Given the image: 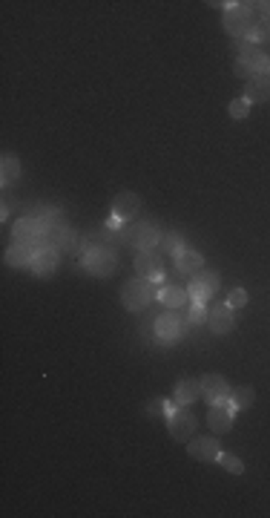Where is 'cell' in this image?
<instances>
[{"label":"cell","instance_id":"6da1fadb","mask_svg":"<svg viewBox=\"0 0 270 518\" xmlns=\"http://www.w3.org/2000/svg\"><path fill=\"white\" fill-rule=\"evenodd\" d=\"M84 268H86L92 277H110V274H116V268H118V253L110 250L106 245L89 248V250L84 253Z\"/></svg>","mask_w":270,"mask_h":518},{"label":"cell","instance_id":"7a4b0ae2","mask_svg":"<svg viewBox=\"0 0 270 518\" xmlns=\"http://www.w3.org/2000/svg\"><path fill=\"white\" fill-rule=\"evenodd\" d=\"M152 285H150V280H141V277H135V280H127L124 285H121V305L127 308V311H144L150 302H152Z\"/></svg>","mask_w":270,"mask_h":518},{"label":"cell","instance_id":"3957f363","mask_svg":"<svg viewBox=\"0 0 270 518\" xmlns=\"http://www.w3.org/2000/svg\"><path fill=\"white\" fill-rule=\"evenodd\" d=\"M222 26L227 35L239 38V35H247L253 29V9L247 4H225V18H222Z\"/></svg>","mask_w":270,"mask_h":518},{"label":"cell","instance_id":"277c9868","mask_svg":"<svg viewBox=\"0 0 270 518\" xmlns=\"http://www.w3.org/2000/svg\"><path fill=\"white\" fill-rule=\"evenodd\" d=\"M230 397H233V389L222 375L210 372L201 378V400H207L210 406H230Z\"/></svg>","mask_w":270,"mask_h":518},{"label":"cell","instance_id":"5b68a950","mask_svg":"<svg viewBox=\"0 0 270 518\" xmlns=\"http://www.w3.org/2000/svg\"><path fill=\"white\" fill-rule=\"evenodd\" d=\"M196 426H198V421H196V414L187 406H176L167 414V429H170V435L176 441H190L196 435Z\"/></svg>","mask_w":270,"mask_h":518},{"label":"cell","instance_id":"8992f818","mask_svg":"<svg viewBox=\"0 0 270 518\" xmlns=\"http://www.w3.org/2000/svg\"><path fill=\"white\" fill-rule=\"evenodd\" d=\"M133 265H135V274H138L141 280L155 282V280L164 277V263H161V256H158L155 250H135Z\"/></svg>","mask_w":270,"mask_h":518},{"label":"cell","instance_id":"52a82bcc","mask_svg":"<svg viewBox=\"0 0 270 518\" xmlns=\"http://www.w3.org/2000/svg\"><path fill=\"white\" fill-rule=\"evenodd\" d=\"M219 285H222L219 274H215V271H201V274H196V277L190 280L187 294H190L193 302H207L215 291H219Z\"/></svg>","mask_w":270,"mask_h":518},{"label":"cell","instance_id":"ba28073f","mask_svg":"<svg viewBox=\"0 0 270 518\" xmlns=\"http://www.w3.org/2000/svg\"><path fill=\"white\" fill-rule=\"evenodd\" d=\"M184 331H187V329H184V320H181L179 311H167V314H161V317L155 320V340H158V343H173V340H179Z\"/></svg>","mask_w":270,"mask_h":518},{"label":"cell","instance_id":"9c48e42d","mask_svg":"<svg viewBox=\"0 0 270 518\" xmlns=\"http://www.w3.org/2000/svg\"><path fill=\"white\" fill-rule=\"evenodd\" d=\"M127 242L135 250H155V242H161V231L152 222H138V225H133Z\"/></svg>","mask_w":270,"mask_h":518},{"label":"cell","instance_id":"30bf717a","mask_svg":"<svg viewBox=\"0 0 270 518\" xmlns=\"http://www.w3.org/2000/svg\"><path fill=\"white\" fill-rule=\"evenodd\" d=\"M207 326H210V331L213 334H230L233 331V326H236V317H233V308L227 305V302H222V305H213L210 308V314H207Z\"/></svg>","mask_w":270,"mask_h":518},{"label":"cell","instance_id":"8fae6325","mask_svg":"<svg viewBox=\"0 0 270 518\" xmlns=\"http://www.w3.org/2000/svg\"><path fill=\"white\" fill-rule=\"evenodd\" d=\"M141 196L138 193H133V190H124V193H118L116 199H113V216L116 219H121V222H127V219H135L138 214H141Z\"/></svg>","mask_w":270,"mask_h":518},{"label":"cell","instance_id":"7c38bea8","mask_svg":"<svg viewBox=\"0 0 270 518\" xmlns=\"http://www.w3.org/2000/svg\"><path fill=\"white\" fill-rule=\"evenodd\" d=\"M219 452H222V446L215 438H190V443H187V455L193 461H204V463L219 461Z\"/></svg>","mask_w":270,"mask_h":518},{"label":"cell","instance_id":"4fadbf2b","mask_svg":"<svg viewBox=\"0 0 270 518\" xmlns=\"http://www.w3.org/2000/svg\"><path fill=\"white\" fill-rule=\"evenodd\" d=\"M58 263H61L58 248H40V250H35V256H32V271H35L38 277H52V274L58 271Z\"/></svg>","mask_w":270,"mask_h":518},{"label":"cell","instance_id":"5bb4252c","mask_svg":"<svg viewBox=\"0 0 270 518\" xmlns=\"http://www.w3.org/2000/svg\"><path fill=\"white\" fill-rule=\"evenodd\" d=\"M244 101L250 104V107H253V104L270 101V75H267V72H259V75H250V78H247Z\"/></svg>","mask_w":270,"mask_h":518},{"label":"cell","instance_id":"9a60e30c","mask_svg":"<svg viewBox=\"0 0 270 518\" xmlns=\"http://www.w3.org/2000/svg\"><path fill=\"white\" fill-rule=\"evenodd\" d=\"M207 426L213 435H225L233 429V409L230 406H210L207 412Z\"/></svg>","mask_w":270,"mask_h":518},{"label":"cell","instance_id":"2e32d148","mask_svg":"<svg viewBox=\"0 0 270 518\" xmlns=\"http://www.w3.org/2000/svg\"><path fill=\"white\" fill-rule=\"evenodd\" d=\"M239 61L253 72V75H259V72H264L267 70V55L256 46V43H242V49H239Z\"/></svg>","mask_w":270,"mask_h":518},{"label":"cell","instance_id":"e0dca14e","mask_svg":"<svg viewBox=\"0 0 270 518\" xmlns=\"http://www.w3.org/2000/svg\"><path fill=\"white\" fill-rule=\"evenodd\" d=\"M158 299H161V305H167L170 311H181V308L190 305L187 288H179V285H164V288H161V294H158Z\"/></svg>","mask_w":270,"mask_h":518},{"label":"cell","instance_id":"ac0fdd59","mask_svg":"<svg viewBox=\"0 0 270 518\" xmlns=\"http://www.w3.org/2000/svg\"><path fill=\"white\" fill-rule=\"evenodd\" d=\"M198 397H201V380L187 378V380H179V383H176L173 400H176L179 406H190V403H196Z\"/></svg>","mask_w":270,"mask_h":518},{"label":"cell","instance_id":"d6986e66","mask_svg":"<svg viewBox=\"0 0 270 518\" xmlns=\"http://www.w3.org/2000/svg\"><path fill=\"white\" fill-rule=\"evenodd\" d=\"M176 268H179V274L196 277V274L204 271V256H201L198 250H184V253L176 256Z\"/></svg>","mask_w":270,"mask_h":518},{"label":"cell","instance_id":"ffe728a7","mask_svg":"<svg viewBox=\"0 0 270 518\" xmlns=\"http://www.w3.org/2000/svg\"><path fill=\"white\" fill-rule=\"evenodd\" d=\"M32 256H35V248L18 245V242H12V248L4 253L6 265H12V268H32Z\"/></svg>","mask_w":270,"mask_h":518},{"label":"cell","instance_id":"44dd1931","mask_svg":"<svg viewBox=\"0 0 270 518\" xmlns=\"http://www.w3.org/2000/svg\"><path fill=\"white\" fill-rule=\"evenodd\" d=\"M46 239H49V248H72L75 245V231H69L67 225H61V228H49V233H46Z\"/></svg>","mask_w":270,"mask_h":518},{"label":"cell","instance_id":"7402d4cb","mask_svg":"<svg viewBox=\"0 0 270 518\" xmlns=\"http://www.w3.org/2000/svg\"><path fill=\"white\" fill-rule=\"evenodd\" d=\"M0 165H4V170H0V184L9 187V184L21 176V162L15 159L12 153H6V155H4V162H0Z\"/></svg>","mask_w":270,"mask_h":518},{"label":"cell","instance_id":"603a6c76","mask_svg":"<svg viewBox=\"0 0 270 518\" xmlns=\"http://www.w3.org/2000/svg\"><path fill=\"white\" fill-rule=\"evenodd\" d=\"M256 400V389L253 386H236L233 389V397H230V409H250Z\"/></svg>","mask_w":270,"mask_h":518},{"label":"cell","instance_id":"cb8c5ba5","mask_svg":"<svg viewBox=\"0 0 270 518\" xmlns=\"http://www.w3.org/2000/svg\"><path fill=\"white\" fill-rule=\"evenodd\" d=\"M161 250L170 253V256H179V253H184L187 248H184V239H181L179 233H164V236H161Z\"/></svg>","mask_w":270,"mask_h":518},{"label":"cell","instance_id":"d4e9b609","mask_svg":"<svg viewBox=\"0 0 270 518\" xmlns=\"http://www.w3.org/2000/svg\"><path fill=\"white\" fill-rule=\"evenodd\" d=\"M219 463L225 466V473H230V475H242V473H244L242 458H236V455H230V452H219Z\"/></svg>","mask_w":270,"mask_h":518},{"label":"cell","instance_id":"484cf974","mask_svg":"<svg viewBox=\"0 0 270 518\" xmlns=\"http://www.w3.org/2000/svg\"><path fill=\"white\" fill-rule=\"evenodd\" d=\"M247 43H261V40H270V21H261V23H253V29L244 35Z\"/></svg>","mask_w":270,"mask_h":518},{"label":"cell","instance_id":"4316f807","mask_svg":"<svg viewBox=\"0 0 270 518\" xmlns=\"http://www.w3.org/2000/svg\"><path fill=\"white\" fill-rule=\"evenodd\" d=\"M227 113H230V119H233V121H244V119H247V113H250V104L244 101V95H242V98H236V101H230Z\"/></svg>","mask_w":270,"mask_h":518},{"label":"cell","instance_id":"83f0119b","mask_svg":"<svg viewBox=\"0 0 270 518\" xmlns=\"http://www.w3.org/2000/svg\"><path fill=\"white\" fill-rule=\"evenodd\" d=\"M204 305H207V302H193V305H190V314H187V320H190L193 326H198V323H207V314H210V311H207Z\"/></svg>","mask_w":270,"mask_h":518},{"label":"cell","instance_id":"f1b7e54d","mask_svg":"<svg viewBox=\"0 0 270 518\" xmlns=\"http://www.w3.org/2000/svg\"><path fill=\"white\" fill-rule=\"evenodd\" d=\"M247 299H250V297H247L244 288H233V291L227 294V305H230V308H242V305H247Z\"/></svg>","mask_w":270,"mask_h":518},{"label":"cell","instance_id":"f546056e","mask_svg":"<svg viewBox=\"0 0 270 518\" xmlns=\"http://www.w3.org/2000/svg\"><path fill=\"white\" fill-rule=\"evenodd\" d=\"M236 75H239V78H247V75H253V72H250V70H247L242 61H236Z\"/></svg>","mask_w":270,"mask_h":518},{"label":"cell","instance_id":"4dcf8cb0","mask_svg":"<svg viewBox=\"0 0 270 518\" xmlns=\"http://www.w3.org/2000/svg\"><path fill=\"white\" fill-rule=\"evenodd\" d=\"M250 6H259L264 15H270V4H250Z\"/></svg>","mask_w":270,"mask_h":518},{"label":"cell","instance_id":"1f68e13d","mask_svg":"<svg viewBox=\"0 0 270 518\" xmlns=\"http://www.w3.org/2000/svg\"><path fill=\"white\" fill-rule=\"evenodd\" d=\"M264 72H267V75H270V61H267V70H264Z\"/></svg>","mask_w":270,"mask_h":518}]
</instances>
